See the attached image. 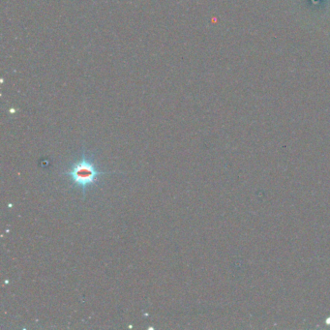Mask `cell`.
<instances>
[{
    "label": "cell",
    "instance_id": "6da1fadb",
    "mask_svg": "<svg viewBox=\"0 0 330 330\" xmlns=\"http://www.w3.org/2000/svg\"><path fill=\"white\" fill-rule=\"evenodd\" d=\"M64 175L71 179L73 184L82 189L85 194L87 189L92 186L99 180L103 172L95 166L91 156H88L87 153H83L82 158L77 161Z\"/></svg>",
    "mask_w": 330,
    "mask_h": 330
}]
</instances>
